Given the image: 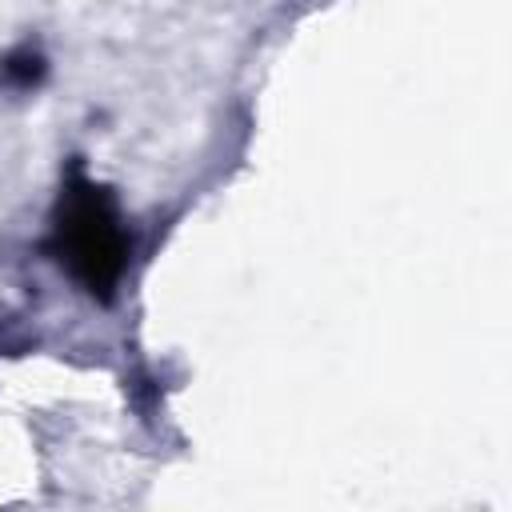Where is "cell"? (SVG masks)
<instances>
[{
	"mask_svg": "<svg viewBox=\"0 0 512 512\" xmlns=\"http://www.w3.org/2000/svg\"><path fill=\"white\" fill-rule=\"evenodd\" d=\"M52 248L60 256V264L92 296H112V288L124 272V260H128V240H124L112 196L96 180L76 172L64 184Z\"/></svg>",
	"mask_w": 512,
	"mask_h": 512,
	"instance_id": "cell-1",
	"label": "cell"
},
{
	"mask_svg": "<svg viewBox=\"0 0 512 512\" xmlns=\"http://www.w3.org/2000/svg\"><path fill=\"white\" fill-rule=\"evenodd\" d=\"M40 76H44V60L32 48H20L0 60V84H8V88H32Z\"/></svg>",
	"mask_w": 512,
	"mask_h": 512,
	"instance_id": "cell-2",
	"label": "cell"
}]
</instances>
